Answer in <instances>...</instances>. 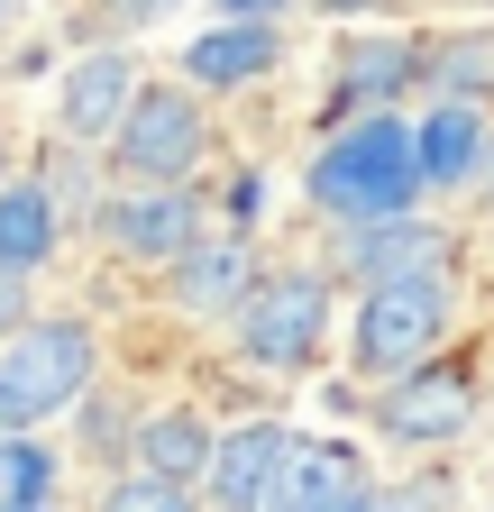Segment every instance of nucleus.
I'll list each match as a JSON object with an SVG mask.
<instances>
[{"instance_id":"6","label":"nucleus","mask_w":494,"mask_h":512,"mask_svg":"<svg viewBox=\"0 0 494 512\" xmlns=\"http://www.w3.org/2000/svg\"><path fill=\"white\" fill-rule=\"evenodd\" d=\"M101 238L119 256H156V266H174L183 247H202V211H193V192H183V183H129L101 211Z\"/></svg>"},{"instance_id":"4","label":"nucleus","mask_w":494,"mask_h":512,"mask_svg":"<svg viewBox=\"0 0 494 512\" xmlns=\"http://www.w3.org/2000/svg\"><path fill=\"white\" fill-rule=\"evenodd\" d=\"M202 147H211L202 101H183V92H165V83H138L129 119L110 128V156H119V174H129V183H183V174L202 165Z\"/></svg>"},{"instance_id":"8","label":"nucleus","mask_w":494,"mask_h":512,"mask_svg":"<svg viewBox=\"0 0 494 512\" xmlns=\"http://www.w3.org/2000/svg\"><path fill=\"white\" fill-rule=\"evenodd\" d=\"M467 412H476V394H467L458 366H421V375L403 366V384L385 394V430H394L403 448H421V439H458Z\"/></svg>"},{"instance_id":"23","label":"nucleus","mask_w":494,"mask_h":512,"mask_svg":"<svg viewBox=\"0 0 494 512\" xmlns=\"http://www.w3.org/2000/svg\"><path fill=\"white\" fill-rule=\"evenodd\" d=\"M165 0H110V19H156Z\"/></svg>"},{"instance_id":"13","label":"nucleus","mask_w":494,"mask_h":512,"mask_svg":"<svg viewBox=\"0 0 494 512\" xmlns=\"http://www.w3.org/2000/svg\"><path fill=\"white\" fill-rule=\"evenodd\" d=\"M348 485H357V458H348V448H330V439L302 448V439H293V458H284V476H275L266 512H330Z\"/></svg>"},{"instance_id":"21","label":"nucleus","mask_w":494,"mask_h":512,"mask_svg":"<svg viewBox=\"0 0 494 512\" xmlns=\"http://www.w3.org/2000/svg\"><path fill=\"white\" fill-rule=\"evenodd\" d=\"M330 512H385V494H376V485H366V476H357V485H348V494H339Z\"/></svg>"},{"instance_id":"14","label":"nucleus","mask_w":494,"mask_h":512,"mask_svg":"<svg viewBox=\"0 0 494 512\" xmlns=\"http://www.w3.org/2000/svg\"><path fill=\"white\" fill-rule=\"evenodd\" d=\"M55 256V202L37 183H10L0 192V275H37Z\"/></svg>"},{"instance_id":"16","label":"nucleus","mask_w":494,"mask_h":512,"mask_svg":"<svg viewBox=\"0 0 494 512\" xmlns=\"http://www.w3.org/2000/svg\"><path fill=\"white\" fill-rule=\"evenodd\" d=\"M138 467H147V476H174V485L211 476V430H202L193 412H156V421L138 430Z\"/></svg>"},{"instance_id":"10","label":"nucleus","mask_w":494,"mask_h":512,"mask_svg":"<svg viewBox=\"0 0 494 512\" xmlns=\"http://www.w3.org/2000/svg\"><path fill=\"white\" fill-rule=\"evenodd\" d=\"M440 229H421V220H348V266L366 275V284H385V275H430L440 266Z\"/></svg>"},{"instance_id":"19","label":"nucleus","mask_w":494,"mask_h":512,"mask_svg":"<svg viewBox=\"0 0 494 512\" xmlns=\"http://www.w3.org/2000/svg\"><path fill=\"white\" fill-rule=\"evenodd\" d=\"M101 512H193V503H183L174 476H147V467H138V476H119V485H110Z\"/></svg>"},{"instance_id":"7","label":"nucleus","mask_w":494,"mask_h":512,"mask_svg":"<svg viewBox=\"0 0 494 512\" xmlns=\"http://www.w3.org/2000/svg\"><path fill=\"white\" fill-rule=\"evenodd\" d=\"M284 458H293V439H284L275 421H238V430L211 439V476H202V485H211V503H229V512H266Z\"/></svg>"},{"instance_id":"3","label":"nucleus","mask_w":494,"mask_h":512,"mask_svg":"<svg viewBox=\"0 0 494 512\" xmlns=\"http://www.w3.org/2000/svg\"><path fill=\"white\" fill-rule=\"evenodd\" d=\"M440 339H449V284H440V266L366 284V302H357V366L366 375H403Z\"/></svg>"},{"instance_id":"17","label":"nucleus","mask_w":494,"mask_h":512,"mask_svg":"<svg viewBox=\"0 0 494 512\" xmlns=\"http://www.w3.org/2000/svg\"><path fill=\"white\" fill-rule=\"evenodd\" d=\"M55 494V458L28 430H0V512H46Z\"/></svg>"},{"instance_id":"15","label":"nucleus","mask_w":494,"mask_h":512,"mask_svg":"<svg viewBox=\"0 0 494 512\" xmlns=\"http://www.w3.org/2000/svg\"><path fill=\"white\" fill-rule=\"evenodd\" d=\"M421 183H467V165H476V147H485V128H476V110L467 101H440L421 128Z\"/></svg>"},{"instance_id":"25","label":"nucleus","mask_w":494,"mask_h":512,"mask_svg":"<svg viewBox=\"0 0 494 512\" xmlns=\"http://www.w3.org/2000/svg\"><path fill=\"white\" fill-rule=\"evenodd\" d=\"M339 10H357V0H339Z\"/></svg>"},{"instance_id":"5","label":"nucleus","mask_w":494,"mask_h":512,"mask_svg":"<svg viewBox=\"0 0 494 512\" xmlns=\"http://www.w3.org/2000/svg\"><path fill=\"white\" fill-rule=\"evenodd\" d=\"M229 320L257 366H302L330 330V293H321V275H275V284H247V302Z\"/></svg>"},{"instance_id":"2","label":"nucleus","mask_w":494,"mask_h":512,"mask_svg":"<svg viewBox=\"0 0 494 512\" xmlns=\"http://www.w3.org/2000/svg\"><path fill=\"white\" fill-rule=\"evenodd\" d=\"M92 384V330L83 320H37L0 348V430H37Z\"/></svg>"},{"instance_id":"1","label":"nucleus","mask_w":494,"mask_h":512,"mask_svg":"<svg viewBox=\"0 0 494 512\" xmlns=\"http://www.w3.org/2000/svg\"><path fill=\"white\" fill-rule=\"evenodd\" d=\"M412 192H421V138L403 119L339 128L312 165V202L330 220H394V211H412Z\"/></svg>"},{"instance_id":"9","label":"nucleus","mask_w":494,"mask_h":512,"mask_svg":"<svg viewBox=\"0 0 494 512\" xmlns=\"http://www.w3.org/2000/svg\"><path fill=\"white\" fill-rule=\"evenodd\" d=\"M129 101H138V64L129 55H83L65 74V92H55V128L65 138H110L129 119Z\"/></svg>"},{"instance_id":"18","label":"nucleus","mask_w":494,"mask_h":512,"mask_svg":"<svg viewBox=\"0 0 494 512\" xmlns=\"http://www.w3.org/2000/svg\"><path fill=\"white\" fill-rule=\"evenodd\" d=\"M412 74V46H394V37H366L357 55H348V101H376V92H394Z\"/></svg>"},{"instance_id":"20","label":"nucleus","mask_w":494,"mask_h":512,"mask_svg":"<svg viewBox=\"0 0 494 512\" xmlns=\"http://www.w3.org/2000/svg\"><path fill=\"white\" fill-rule=\"evenodd\" d=\"M385 512H440V485H403V494H385Z\"/></svg>"},{"instance_id":"26","label":"nucleus","mask_w":494,"mask_h":512,"mask_svg":"<svg viewBox=\"0 0 494 512\" xmlns=\"http://www.w3.org/2000/svg\"><path fill=\"white\" fill-rule=\"evenodd\" d=\"M0 10H10V0H0Z\"/></svg>"},{"instance_id":"24","label":"nucleus","mask_w":494,"mask_h":512,"mask_svg":"<svg viewBox=\"0 0 494 512\" xmlns=\"http://www.w3.org/2000/svg\"><path fill=\"white\" fill-rule=\"evenodd\" d=\"M10 284H19V275H0V320H19V293H10Z\"/></svg>"},{"instance_id":"22","label":"nucleus","mask_w":494,"mask_h":512,"mask_svg":"<svg viewBox=\"0 0 494 512\" xmlns=\"http://www.w3.org/2000/svg\"><path fill=\"white\" fill-rule=\"evenodd\" d=\"M229 19H266V10H284V0H220Z\"/></svg>"},{"instance_id":"12","label":"nucleus","mask_w":494,"mask_h":512,"mask_svg":"<svg viewBox=\"0 0 494 512\" xmlns=\"http://www.w3.org/2000/svg\"><path fill=\"white\" fill-rule=\"evenodd\" d=\"M174 302H183V311H211V320H229V311L247 302V247H229V238H211V247H183V256H174Z\"/></svg>"},{"instance_id":"11","label":"nucleus","mask_w":494,"mask_h":512,"mask_svg":"<svg viewBox=\"0 0 494 512\" xmlns=\"http://www.w3.org/2000/svg\"><path fill=\"white\" fill-rule=\"evenodd\" d=\"M275 28H211V37H193V46H183V74H193V83H211V92H229V83H257V74H275Z\"/></svg>"}]
</instances>
